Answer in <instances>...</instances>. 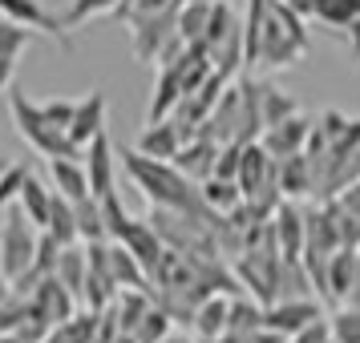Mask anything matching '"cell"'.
Instances as JSON below:
<instances>
[{
    "instance_id": "6da1fadb",
    "label": "cell",
    "mask_w": 360,
    "mask_h": 343,
    "mask_svg": "<svg viewBox=\"0 0 360 343\" xmlns=\"http://www.w3.org/2000/svg\"><path fill=\"white\" fill-rule=\"evenodd\" d=\"M288 0H247L243 36H247V65L276 73L292 69L311 53V33Z\"/></svg>"
},
{
    "instance_id": "7a4b0ae2",
    "label": "cell",
    "mask_w": 360,
    "mask_h": 343,
    "mask_svg": "<svg viewBox=\"0 0 360 343\" xmlns=\"http://www.w3.org/2000/svg\"><path fill=\"white\" fill-rule=\"evenodd\" d=\"M117 162L126 170V178L142 190L150 206H162V210H182V214H198V218H207L211 227H219L223 218L219 214L207 210V202H202V190H198V182H191L182 174L174 162H166V158H150L142 154L138 146H117Z\"/></svg>"
},
{
    "instance_id": "3957f363",
    "label": "cell",
    "mask_w": 360,
    "mask_h": 343,
    "mask_svg": "<svg viewBox=\"0 0 360 343\" xmlns=\"http://www.w3.org/2000/svg\"><path fill=\"white\" fill-rule=\"evenodd\" d=\"M8 117H13L17 133L41 154V158H82L85 154V149H77L73 142H69L65 130H57L49 117H45L41 101H29L20 89L8 93Z\"/></svg>"
},
{
    "instance_id": "277c9868",
    "label": "cell",
    "mask_w": 360,
    "mask_h": 343,
    "mask_svg": "<svg viewBox=\"0 0 360 343\" xmlns=\"http://www.w3.org/2000/svg\"><path fill=\"white\" fill-rule=\"evenodd\" d=\"M0 214H4V222H0V267H4V275L17 283V278H25L29 271H33L37 250H41V234H45V230L20 210V202L4 206Z\"/></svg>"
},
{
    "instance_id": "5b68a950",
    "label": "cell",
    "mask_w": 360,
    "mask_h": 343,
    "mask_svg": "<svg viewBox=\"0 0 360 343\" xmlns=\"http://www.w3.org/2000/svg\"><path fill=\"white\" fill-rule=\"evenodd\" d=\"M207 57H211V65L223 73V77H235L239 65H247V36H243V20L235 17V8H231L227 0H214L211 8V25H207V33L198 41Z\"/></svg>"
},
{
    "instance_id": "8992f818",
    "label": "cell",
    "mask_w": 360,
    "mask_h": 343,
    "mask_svg": "<svg viewBox=\"0 0 360 343\" xmlns=\"http://www.w3.org/2000/svg\"><path fill=\"white\" fill-rule=\"evenodd\" d=\"M179 0L166 4V8H154V13H138L130 17V49L142 65H158V57L170 49V41H179Z\"/></svg>"
},
{
    "instance_id": "52a82bcc",
    "label": "cell",
    "mask_w": 360,
    "mask_h": 343,
    "mask_svg": "<svg viewBox=\"0 0 360 343\" xmlns=\"http://www.w3.org/2000/svg\"><path fill=\"white\" fill-rule=\"evenodd\" d=\"M0 17L17 20V25H25V29H33V33H45L53 36L57 45H73V36H69V25L65 17H57V13H49L41 0H0Z\"/></svg>"
},
{
    "instance_id": "ba28073f",
    "label": "cell",
    "mask_w": 360,
    "mask_h": 343,
    "mask_svg": "<svg viewBox=\"0 0 360 343\" xmlns=\"http://www.w3.org/2000/svg\"><path fill=\"white\" fill-rule=\"evenodd\" d=\"M85 174H89V190L94 198H110L117 194V146L110 142V133H98L82 154Z\"/></svg>"
},
{
    "instance_id": "9c48e42d",
    "label": "cell",
    "mask_w": 360,
    "mask_h": 343,
    "mask_svg": "<svg viewBox=\"0 0 360 343\" xmlns=\"http://www.w3.org/2000/svg\"><path fill=\"white\" fill-rule=\"evenodd\" d=\"M195 126H186V121H179V117L170 114L162 117V121H146V130H142V137H138V149L142 154H150V158H166V162H174L179 158V149L195 137Z\"/></svg>"
},
{
    "instance_id": "30bf717a",
    "label": "cell",
    "mask_w": 360,
    "mask_h": 343,
    "mask_svg": "<svg viewBox=\"0 0 360 343\" xmlns=\"http://www.w3.org/2000/svg\"><path fill=\"white\" fill-rule=\"evenodd\" d=\"M308 137H311V121L304 114H292V117H283V121H276V126H267L259 133V146L279 162V158L304 154L308 149Z\"/></svg>"
},
{
    "instance_id": "8fae6325",
    "label": "cell",
    "mask_w": 360,
    "mask_h": 343,
    "mask_svg": "<svg viewBox=\"0 0 360 343\" xmlns=\"http://www.w3.org/2000/svg\"><path fill=\"white\" fill-rule=\"evenodd\" d=\"M105 109H110V101H105V89H89L82 101H77V109H73V121H69V142L77 149H85L98 133H105Z\"/></svg>"
},
{
    "instance_id": "7c38bea8",
    "label": "cell",
    "mask_w": 360,
    "mask_h": 343,
    "mask_svg": "<svg viewBox=\"0 0 360 343\" xmlns=\"http://www.w3.org/2000/svg\"><path fill=\"white\" fill-rule=\"evenodd\" d=\"M271 234L283 259H304V246H308V214H300L292 202H279L271 214Z\"/></svg>"
},
{
    "instance_id": "4fadbf2b",
    "label": "cell",
    "mask_w": 360,
    "mask_h": 343,
    "mask_svg": "<svg viewBox=\"0 0 360 343\" xmlns=\"http://www.w3.org/2000/svg\"><path fill=\"white\" fill-rule=\"evenodd\" d=\"M320 319V307L316 303H304V299H276V303H267L263 307V327L267 331H276V335H295V331H304L308 323H316Z\"/></svg>"
},
{
    "instance_id": "5bb4252c",
    "label": "cell",
    "mask_w": 360,
    "mask_h": 343,
    "mask_svg": "<svg viewBox=\"0 0 360 343\" xmlns=\"http://www.w3.org/2000/svg\"><path fill=\"white\" fill-rule=\"evenodd\" d=\"M186 97V81H182V65L170 61V65H158V81H154V93H150V109L146 121H162L179 109V101Z\"/></svg>"
},
{
    "instance_id": "9a60e30c",
    "label": "cell",
    "mask_w": 360,
    "mask_h": 343,
    "mask_svg": "<svg viewBox=\"0 0 360 343\" xmlns=\"http://www.w3.org/2000/svg\"><path fill=\"white\" fill-rule=\"evenodd\" d=\"M219 142L214 137H207V133H195L186 146L179 149V158H174V166H179L182 174L191 182H207L214 178V162H219Z\"/></svg>"
},
{
    "instance_id": "2e32d148",
    "label": "cell",
    "mask_w": 360,
    "mask_h": 343,
    "mask_svg": "<svg viewBox=\"0 0 360 343\" xmlns=\"http://www.w3.org/2000/svg\"><path fill=\"white\" fill-rule=\"evenodd\" d=\"M49 162V182L57 194H65L69 202H82V198H94L89 190V174H85L82 158H45Z\"/></svg>"
},
{
    "instance_id": "e0dca14e",
    "label": "cell",
    "mask_w": 360,
    "mask_h": 343,
    "mask_svg": "<svg viewBox=\"0 0 360 343\" xmlns=\"http://www.w3.org/2000/svg\"><path fill=\"white\" fill-rule=\"evenodd\" d=\"M98 327H101V311H73L69 319H61L57 327H49V335L41 343H98Z\"/></svg>"
},
{
    "instance_id": "ac0fdd59",
    "label": "cell",
    "mask_w": 360,
    "mask_h": 343,
    "mask_svg": "<svg viewBox=\"0 0 360 343\" xmlns=\"http://www.w3.org/2000/svg\"><path fill=\"white\" fill-rule=\"evenodd\" d=\"M227 319H231V303L219 291L207 295V299L191 311V323H195V331L202 339H223V335H227Z\"/></svg>"
},
{
    "instance_id": "d6986e66",
    "label": "cell",
    "mask_w": 360,
    "mask_h": 343,
    "mask_svg": "<svg viewBox=\"0 0 360 343\" xmlns=\"http://www.w3.org/2000/svg\"><path fill=\"white\" fill-rule=\"evenodd\" d=\"M53 275L65 283L69 291L77 295V303L85 299V278H89V250L85 243H73V246H61V255H57V271Z\"/></svg>"
},
{
    "instance_id": "ffe728a7",
    "label": "cell",
    "mask_w": 360,
    "mask_h": 343,
    "mask_svg": "<svg viewBox=\"0 0 360 343\" xmlns=\"http://www.w3.org/2000/svg\"><path fill=\"white\" fill-rule=\"evenodd\" d=\"M356 262H360L356 246H340L328 259V299H348L352 295V287H356Z\"/></svg>"
},
{
    "instance_id": "44dd1931",
    "label": "cell",
    "mask_w": 360,
    "mask_h": 343,
    "mask_svg": "<svg viewBox=\"0 0 360 343\" xmlns=\"http://www.w3.org/2000/svg\"><path fill=\"white\" fill-rule=\"evenodd\" d=\"M279 190H283V198H300L308 190H316V170H311L308 154L279 158Z\"/></svg>"
},
{
    "instance_id": "7402d4cb",
    "label": "cell",
    "mask_w": 360,
    "mask_h": 343,
    "mask_svg": "<svg viewBox=\"0 0 360 343\" xmlns=\"http://www.w3.org/2000/svg\"><path fill=\"white\" fill-rule=\"evenodd\" d=\"M53 194H57V190H53V182H41L37 178V174H29V182H25V190H20V210L29 214V218H33L37 227L45 230L49 227V210H53Z\"/></svg>"
},
{
    "instance_id": "603a6c76",
    "label": "cell",
    "mask_w": 360,
    "mask_h": 343,
    "mask_svg": "<svg viewBox=\"0 0 360 343\" xmlns=\"http://www.w3.org/2000/svg\"><path fill=\"white\" fill-rule=\"evenodd\" d=\"M198 190H202L207 210L219 214V218H227L231 210L243 206V190H239V182H231V178H207V182H198Z\"/></svg>"
},
{
    "instance_id": "cb8c5ba5",
    "label": "cell",
    "mask_w": 360,
    "mask_h": 343,
    "mask_svg": "<svg viewBox=\"0 0 360 343\" xmlns=\"http://www.w3.org/2000/svg\"><path fill=\"white\" fill-rule=\"evenodd\" d=\"M49 238H57L61 246L82 243V230H77V210L65 194H53V210H49V227H45Z\"/></svg>"
},
{
    "instance_id": "d4e9b609",
    "label": "cell",
    "mask_w": 360,
    "mask_h": 343,
    "mask_svg": "<svg viewBox=\"0 0 360 343\" xmlns=\"http://www.w3.org/2000/svg\"><path fill=\"white\" fill-rule=\"evenodd\" d=\"M255 85H259V114H263V130H267V126H276V121H283V117L300 114V109H295V97H292V93H283L279 85H263V81H255Z\"/></svg>"
},
{
    "instance_id": "484cf974",
    "label": "cell",
    "mask_w": 360,
    "mask_h": 343,
    "mask_svg": "<svg viewBox=\"0 0 360 343\" xmlns=\"http://www.w3.org/2000/svg\"><path fill=\"white\" fill-rule=\"evenodd\" d=\"M122 4H126V0H69V8H65L69 33L82 29V25H89V20H98V17H117Z\"/></svg>"
},
{
    "instance_id": "4316f807",
    "label": "cell",
    "mask_w": 360,
    "mask_h": 343,
    "mask_svg": "<svg viewBox=\"0 0 360 343\" xmlns=\"http://www.w3.org/2000/svg\"><path fill=\"white\" fill-rule=\"evenodd\" d=\"M73 210H77V230H82V243H110L98 198H82V202H73Z\"/></svg>"
},
{
    "instance_id": "83f0119b",
    "label": "cell",
    "mask_w": 360,
    "mask_h": 343,
    "mask_svg": "<svg viewBox=\"0 0 360 343\" xmlns=\"http://www.w3.org/2000/svg\"><path fill=\"white\" fill-rule=\"evenodd\" d=\"M311 17L332 29H348L352 20H360V0H311Z\"/></svg>"
},
{
    "instance_id": "f1b7e54d",
    "label": "cell",
    "mask_w": 360,
    "mask_h": 343,
    "mask_svg": "<svg viewBox=\"0 0 360 343\" xmlns=\"http://www.w3.org/2000/svg\"><path fill=\"white\" fill-rule=\"evenodd\" d=\"M166 335H170V311L150 303V311L138 319V327H134V339L138 343H162Z\"/></svg>"
},
{
    "instance_id": "f546056e",
    "label": "cell",
    "mask_w": 360,
    "mask_h": 343,
    "mask_svg": "<svg viewBox=\"0 0 360 343\" xmlns=\"http://www.w3.org/2000/svg\"><path fill=\"white\" fill-rule=\"evenodd\" d=\"M328 331H332V343H360V303L336 311L328 319Z\"/></svg>"
},
{
    "instance_id": "4dcf8cb0",
    "label": "cell",
    "mask_w": 360,
    "mask_h": 343,
    "mask_svg": "<svg viewBox=\"0 0 360 343\" xmlns=\"http://www.w3.org/2000/svg\"><path fill=\"white\" fill-rule=\"evenodd\" d=\"M33 29H25V25H17V20H0V57H13V61H17L20 53L29 49V45H33Z\"/></svg>"
},
{
    "instance_id": "1f68e13d",
    "label": "cell",
    "mask_w": 360,
    "mask_h": 343,
    "mask_svg": "<svg viewBox=\"0 0 360 343\" xmlns=\"http://www.w3.org/2000/svg\"><path fill=\"white\" fill-rule=\"evenodd\" d=\"M29 174H33V166H29V162H8V166H4V174H0V210H4V206H13V202L20 198Z\"/></svg>"
},
{
    "instance_id": "d6a6232c",
    "label": "cell",
    "mask_w": 360,
    "mask_h": 343,
    "mask_svg": "<svg viewBox=\"0 0 360 343\" xmlns=\"http://www.w3.org/2000/svg\"><path fill=\"white\" fill-rule=\"evenodd\" d=\"M41 109H45V117H49L57 130H65V133H69V121H73V109H77V101L53 97V101H41Z\"/></svg>"
},
{
    "instance_id": "836d02e7",
    "label": "cell",
    "mask_w": 360,
    "mask_h": 343,
    "mask_svg": "<svg viewBox=\"0 0 360 343\" xmlns=\"http://www.w3.org/2000/svg\"><path fill=\"white\" fill-rule=\"evenodd\" d=\"M283 343H332V331H328L324 319H316V323H308L304 331H295V335H288Z\"/></svg>"
},
{
    "instance_id": "e575fe53",
    "label": "cell",
    "mask_w": 360,
    "mask_h": 343,
    "mask_svg": "<svg viewBox=\"0 0 360 343\" xmlns=\"http://www.w3.org/2000/svg\"><path fill=\"white\" fill-rule=\"evenodd\" d=\"M13 77H17V61L13 57H0V93L13 85Z\"/></svg>"
},
{
    "instance_id": "d590c367",
    "label": "cell",
    "mask_w": 360,
    "mask_h": 343,
    "mask_svg": "<svg viewBox=\"0 0 360 343\" xmlns=\"http://www.w3.org/2000/svg\"><path fill=\"white\" fill-rule=\"evenodd\" d=\"M344 33H348V45H352V57L360 61V20H352V25H348Z\"/></svg>"
},
{
    "instance_id": "8d00e7d4",
    "label": "cell",
    "mask_w": 360,
    "mask_h": 343,
    "mask_svg": "<svg viewBox=\"0 0 360 343\" xmlns=\"http://www.w3.org/2000/svg\"><path fill=\"white\" fill-rule=\"evenodd\" d=\"M8 295H13V278L4 275V267H0V303H4Z\"/></svg>"
},
{
    "instance_id": "74e56055",
    "label": "cell",
    "mask_w": 360,
    "mask_h": 343,
    "mask_svg": "<svg viewBox=\"0 0 360 343\" xmlns=\"http://www.w3.org/2000/svg\"><path fill=\"white\" fill-rule=\"evenodd\" d=\"M162 343H186V339H170V335H166V339Z\"/></svg>"
},
{
    "instance_id": "f35d334b",
    "label": "cell",
    "mask_w": 360,
    "mask_h": 343,
    "mask_svg": "<svg viewBox=\"0 0 360 343\" xmlns=\"http://www.w3.org/2000/svg\"><path fill=\"white\" fill-rule=\"evenodd\" d=\"M182 4H191V0H182ZM202 4H214V0H202Z\"/></svg>"
},
{
    "instance_id": "ab89813d",
    "label": "cell",
    "mask_w": 360,
    "mask_h": 343,
    "mask_svg": "<svg viewBox=\"0 0 360 343\" xmlns=\"http://www.w3.org/2000/svg\"><path fill=\"white\" fill-rule=\"evenodd\" d=\"M4 166H8V162H4V158H0V174H4Z\"/></svg>"
}]
</instances>
